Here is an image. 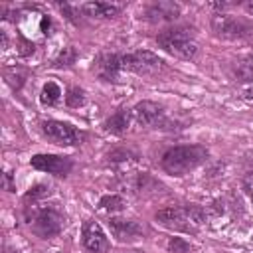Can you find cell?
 <instances>
[{
    "label": "cell",
    "mask_w": 253,
    "mask_h": 253,
    "mask_svg": "<svg viewBox=\"0 0 253 253\" xmlns=\"http://www.w3.org/2000/svg\"><path fill=\"white\" fill-rule=\"evenodd\" d=\"M59 99H61V87H59L55 81H47V83L42 87V93H40V101H42V105L53 107Z\"/></svg>",
    "instance_id": "18"
},
{
    "label": "cell",
    "mask_w": 253,
    "mask_h": 253,
    "mask_svg": "<svg viewBox=\"0 0 253 253\" xmlns=\"http://www.w3.org/2000/svg\"><path fill=\"white\" fill-rule=\"evenodd\" d=\"M243 99L245 101H253V89H245L243 91Z\"/></svg>",
    "instance_id": "28"
},
{
    "label": "cell",
    "mask_w": 253,
    "mask_h": 253,
    "mask_svg": "<svg viewBox=\"0 0 253 253\" xmlns=\"http://www.w3.org/2000/svg\"><path fill=\"white\" fill-rule=\"evenodd\" d=\"M132 121L144 128L162 126L166 125V113H164V107L154 101H140L132 107Z\"/></svg>",
    "instance_id": "8"
},
{
    "label": "cell",
    "mask_w": 253,
    "mask_h": 253,
    "mask_svg": "<svg viewBox=\"0 0 253 253\" xmlns=\"http://www.w3.org/2000/svg\"><path fill=\"white\" fill-rule=\"evenodd\" d=\"M243 190H245V194L253 200V168H249L247 172H245V176H243Z\"/></svg>",
    "instance_id": "26"
},
{
    "label": "cell",
    "mask_w": 253,
    "mask_h": 253,
    "mask_svg": "<svg viewBox=\"0 0 253 253\" xmlns=\"http://www.w3.org/2000/svg\"><path fill=\"white\" fill-rule=\"evenodd\" d=\"M178 16H180V4L176 2H154L144 12V18L150 22H172Z\"/></svg>",
    "instance_id": "13"
},
{
    "label": "cell",
    "mask_w": 253,
    "mask_h": 253,
    "mask_svg": "<svg viewBox=\"0 0 253 253\" xmlns=\"http://www.w3.org/2000/svg\"><path fill=\"white\" fill-rule=\"evenodd\" d=\"M136 160V154L128 148H115L109 152V162L113 164H126V162H134Z\"/></svg>",
    "instance_id": "22"
},
{
    "label": "cell",
    "mask_w": 253,
    "mask_h": 253,
    "mask_svg": "<svg viewBox=\"0 0 253 253\" xmlns=\"http://www.w3.org/2000/svg\"><path fill=\"white\" fill-rule=\"evenodd\" d=\"M109 227L111 233L119 239V241H130L136 239L144 233V227L136 221V219H125V217H111L109 219Z\"/></svg>",
    "instance_id": "12"
},
{
    "label": "cell",
    "mask_w": 253,
    "mask_h": 253,
    "mask_svg": "<svg viewBox=\"0 0 253 253\" xmlns=\"http://www.w3.org/2000/svg\"><path fill=\"white\" fill-rule=\"evenodd\" d=\"M154 219L168 227V229H174V231H184V233H194L198 231L208 215H206V210L200 208V206H194V204H188V206H170V208H162L156 211Z\"/></svg>",
    "instance_id": "2"
},
{
    "label": "cell",
    "mask_w": 253,
    "mask_h": 253,
    "mask_svg": "<svg viewBox=\"0 0 253 253\" xmlns=\"http://www.w3.org/2000/svg\"><path fill=\"white\" fill-rule=\"evenodd\" d=\"M99 208L107 213H115V211H121L125 208V198L119 196V194H107L99 200Z\"/></svg>",
    "instance_id": "20"
},
{
    "label": "cell",
    "mask_w": 253,
    "mask_h": 253,
    "mask_svg": "<svg viewBox=\"0 0 253 253\" xmlns=\"http://www.w3.org/2000/svg\"><path fill=\"white\" fill-rule=\"evenodd\" d=\"M42 132L47 140H51L53 144H59V146H77V144H83V140L87 138L85 130H81L69 123L53 121V119L42 123Z\"/></svg>",
    "instance_id": "6"
},
{
    "label": "cell",
    "mask_w": 253,
    "mask_h": 253,
    "mask_svg": "<svg viewBox=\"0 0 253 253\" xmlns=\"http://www.w3.org/2000/svg\"><path fill=\"white\" fill-rule=\"evenodd\" d=\"M93 71L103 81H119L121 73L125 71V67H123V53H101L95 59Z\"/></svg>",
    "instance_id": "10"
},
{
    "label": "cell",
    "mask_w": 253,
    "mask_h": 253,
    "mask_svg": "<svg viewBox=\"0 0 253 253\" xmlns=\"http://www.w3.org/2000/svg\"><path fill=\"white\" fill-rule=\"evenodd\" d=\"M65 103H67V107H73V109L81 107V105L85 103V93H83V89L71 87V89L67 91V95H65Z\"/></svg>",
    "instance_id": "23"
},
{
    "label": "cell",
    "mask_w": 253,
    "mask_h": 253,
    "mask_svg": "<svg viewBox=\"0 0 253 253\" xmlns=\"http://www.w3.org/2000/svg\"><path fill=\"white\" fill-rule=\"evenodd\" d=\"M245 10H247V12L253 16V0H251V2H245Z\"/></svg>",
    "instance_id": "29"
},
{
    "label": "cell",
    "mask_w": 253,
    "mask_h": 253,
    "mask_svg": "<svg viewBox=\"0 0 253 253\" xmlns=\"http://www.w3.org/2000/svg\"><path fill=\"white\" fill-rule=\"evenodd\" d=\"M251 55H253V51H251Z\"/></svg>",
    "instance_id": "30"
},
{
    "label": "cell",
    "mask_w": 253,
    "mask_h": 253,
    "mask_svg": "<svg viewBox=\"0 0 253 253\" xmlns=\"http://www.w3.org/2000/svg\"><path fill=\"white\" fill-rule=\"evenodd\" d=\"M208 156L210 152L202 144H180V146L168 148L162 154L160 164H162V170L170 176H186L188 172L202 166L208 160Z\"/></svg>",
    "instance_id": "1"
},
{
    "label": "cell",
    "mask_w": 253,
    "mask_h": 253,
    "mask_svg": "<svg viewBox=\"0 0 253 253\" xmlns=\"http://www.w3.org/2000/svg\"><path fill=\"white\" fill-rule=\"evenodd\" d=\"M6 79H8V83L12 85V87H16V89H20L22 85H24V81H26V73H20L18 69L14 71V73H6Z\"/></svg>",
    "instance_id": "25"
},
{
    "label": "cell",
    "mask_w": 253,
    "mask_h": 253,
    "mask_svg": "<svg viewBox=\"0 0 253 253\" xmlns=\"http://www.w3.org/2000/svg\"><path fill=\"white\" fill-rule=\"evenodd\" d=\"M156 43L160 49L166 53L178 57V59H192L198 53V43L192 34V30L176 26V28H166L156 36Z\"/></svg>",
    "instance_id": "4"
},
{
    "label": "cell",
    "mask_w": 253,
    "mask_h": 253,
    "mask_svg": "<svg viewBox=\"0 0 253 253\" xmlns=\"http://www.w3.org/2000/svg\"><path fill=\"white\" fill-rule=\"evenodd\" d=\"M231 75L235 81L241 83H253V55L249 53L247 57L239 59L237 63H233L231 67Z\"/></svg>",
    "instance_id": "17"
},
{
    "label": "cell",
    "mask_w": 253,
    "mask_h": 253,
    "mask_svg": "<svg viewBox=\"0 0 253 253\" xmlns=\"http://www.w3.org/2000/svg\"><path fill=\"white\" fill-rule=\"evenodd\" d=\"M75 61H77V49L71 47V45H67V47H63V49L59 51V55L53 59V67H57V69L69 67V65H73Z\"/></svg>",
    "instance_id": "21"
},
{
    "label": "cell",
    "mask_w": 253,
    "mask_h": 253,
    "mask_svg": "<svg viewBox=\"0 0 253 253\" xmlns=\"http://www.w3.org/2000/svg\"><path fill=\"white\" fill-rule=\"evenodd\" d=\"M119 6L117 4H109V2H83L79 4V12L89 16V18H115L119 14Z\"/></svg>",
    "instance_id": "15"
},
{
    "label": "cell",
    "mask_w": 253,
    "mask_h": 253,
    "mask_svg": "<svg viewBox=\"0 0 253 253\" xmlns=\"http://www.w3.org/2000/svg\"><path fill=\"white\" fill-rule=\"evenodd\" d=\"M128 186H130V190H132L134 194H148V192H156L162 184H160L158 180H154L150 174L138 172V174H134V176L130 178Z\"/></svg>",
    "instance_id": "16"
},
{
    "label": "cell",
    "mask_w": 253,
    "mask_h": 253,
    "mask_svg": "<svg viewBox=\"0 0 253 253\" xmlns=\"http://www.w3.org/2000/svg\"><path fill=\"white\" fill-rule=\"evenodd\" d=\"M130 121H132V109H126V107H121L119 111H115L103 125V128L109 132V134H115V136H123L128 126H130Z\"/></svg>",
    "instance_id": "14"
},
{
    "label": "cell",
    "mask_w": 253,
    "mask_h": 253,
    "mask_svg": "<svg viewBox=\"0 0 253 253\" xmlns=\"http://www.w3.org/2000/svg\"><path fill=\"white\" fill-rule=\"evenodd\" d=\"M166 247L170 253H192V245L184 237H170Z\"/></svg>",
    "instance_id": "24"
},
{
    "label": "cell",
    "mask_w": 253,
    "mask_h": 253,
    "mask_svg": "<svg viewBox=\"0 0 253 253\" xmlns=\"http://www.w3.org/2000/svg\"><path fill=\"white\" fill-rule=\"evenodd\" d=\"M81 241L89 253H107L109 251V239H107L103 227L93 219H87L83 223Z\"/></svg>",
    "instance_id": "11"
},
{
    "label": "cell",
    "mask_w": 253,
    "mask_h": 253,
    "mask_svg": "<svg viewBox=\"0 0 253 253\" xmlns=\"http://www.w3.org/2000/svg\"><path fill=\"white\" fill-rule=\"evenodd\" d=\"M24 215H26V221L30 223L32 231L43 239L57 235L65 223V215L57 204H47V206L24 204Z\"/></svg>",
    "instance_id": "3"
},
{
    "label": "cell",
    "mask_w": 253,
    "mask_h": 253,
    "mask_svg": "<svg viewBox=\"0 0 253 253\" xmlns=\"http://www.w3.org/2000/svg\"><path fill=\"white\" fill-rule=\"evenodd\" d=\"M123 67L125 71H132L136 75H154L164 69V61L152 51L138 49V51L123 53Z\"/></svg>",
    "instance_id": "7"
},
{
    "label": "cell",
    "mask_w": 253,
    "mask_h": 253,
    "mask_svg": "<svg viewBox=\"0 0 253 253\" xmlns=\"http://www.w3.org/2000/svg\"><path fill=\"white\" fill-rule=\"evenodd\" d=\"M4 184H6V188H8L10 192H14V190H16V186L12 184V174H10V172H6V174H4Z\"/></svg>",
    "instance_id": "27"
},
{
    "label": "cell",
    "mask_w": 253,
    "mask_h": 253,
    "mask_svg": "<svg viewBox=\"0 0 253 253\" xmlns=\"http://www.w3.org/2000/svg\"><path fill=\"white\" fill-rule=\"evenodd\" d=\"M30 164L40 170L53 176H67L73 168V160L69 156H57V154H36L32 156Z\"/></svg>",
    "instance_id": "9"
},
{
    "label": "cell",
    "mask_w": 253,
    "mask_h": 253,
    "mask_svg": "<svg viewBox=\"0 0 253 253\" xmlns=\"http://www.w3.org/2000/svg\"><path fill=\"white\" fill-rule=\"evenodd\" d=\"M211 32L221 40H247L253 36V24L241 16L215 14L211 18Z\"/></svg>",
    "instance_id": "5"
},
{
    "label": "cell",
    "mask_w": 253,
    "mask_h": 253,
    "mask_svg": "<svg viewBox=\"0 0 253 253\" xmlns=\"http://www.w3.org/2000/svg\"><path fill=\"white\" fill-rule=\"evenodd\" d=\"M51 196V186L47 184H36L30 188V192H26L24 196V204H40L42 200Z\"/></svg>",
    "instance_id": "19"
}]
</instances>
